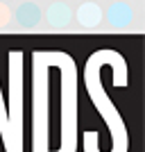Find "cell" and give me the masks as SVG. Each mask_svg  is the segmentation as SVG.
I'll use <instances>...</instances> for the list:
<instances>
[{
  "instance_id": "cell-4",
  "label": "cell",
  "mask_w": 145,
  "mask_h": 152,
  "mask_svg": "<svg viewBox=\"0 0 145 152\" xmlns=\"http://www.w3.org/2000/svg\"><path fill=\"white\" fill-rule=\"evenodd\" d=\"M107 18L114 27H127L134 18V9L127 2H114L107 12Z\"/></svg>"
},
{
  "instance_id": "cell-2",
  "label": "cell",
  "mask_w": 145,
  "mask_h": 152,
  "mask_svg": "<svg viewBox=\"0 0 145 152\" xmlns=\"http://www.w3.org/2000/svg\"><path fill=\"white\" fill-rule=\"evenodd\" d=\"M16 20H18V25L23 27H36L41 23V7L36 2H32V0H25V2H20L18 9H16Z\"/></svg>"
},
{
  "instance_id": "cell-5",
  "label": "cell",
  "mask_w": 145,
  "mask_h": 152,
  "mask_svg": "<svg viewBox=\"0 0 145 152\" xmlns=\"http://www.w3.org/2000/svg\"><path fill=\"white\" fill-rule=\"evenodd\" d=\"M9 20H12V9H9V5L0 2V27H7Z\"/></svg>"
},
{
  "instance_id": "cell-1",
  "label": "cell",
  "mask_w": 145,
  "mask_h": 152,
  "mask_svg": "<svg viewBox=\"0 0 145 152\" xmlns=\"http://www.w3.org/2000/svg\"><path fill=\"white\" fill-rule=\"evenodd\" d=\"M77 23L82 27H86V30H91V27H98L102 20V9L100 5H95V2H82V5L77 7Z\"/></svg>"
},
{
  "instance_id": "cell-3",
  "label": "cell",
  "mask_w": 145,
  "mask_h": 152,
  "mask_svg": "<svg viewBox=\"0 0 145 152\" xmlns=\"http://www.w3.org/2000/svg\"><path fill=\"white\" fill-rule=\"evenodd\" d=\"M45 18H48V23H50L52 27H66L70 23V18H73V9H70L66 2H52L50 7H48V12H45Z\"/></svg>"
}]
</instances>
